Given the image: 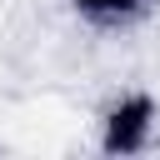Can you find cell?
I'll return each instance as SVG.
<instances>
[{"instance_id": "6da1fadb", "label": "cell", "mask_w": 160, "mask_h": 160, "mask_svg": "<svg viewBox=\"0 0 160 160\" xmlns=\"http://www.w3.org/2000/svg\"><path fill=\"white\" fill-rule=\"evenodd\" d=\"M155 120H160V105L145 90L115 95L105 105V115H100V150L105 155H140V150H150Z\"/></svg>"}, {"instance_id": "7a4b0ae2", "label": "cell", "mask_w": 160, "mask_h": 160, "mask_svg": "<svg viewBox=\"0 0 160 160\" xmlns=\"http://www.w3.org/2000/svg\"><path fill=\"white\" fill-rule=\"evenodd\" d=\"M70 5H75L80 20H90V25H100V30H130L135 20L150 15L155 0H70Z\"/></svg>"}]
</instances>
